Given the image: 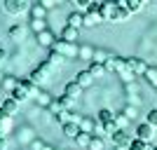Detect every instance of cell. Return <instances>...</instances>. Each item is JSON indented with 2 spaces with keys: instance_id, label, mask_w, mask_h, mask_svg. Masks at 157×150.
<instances>
[{
  "instance_id": "cell-43",
  "label": "cell",
  "mask_w": 157,
  "mask_h": 150,
  "mask_svg": "<svg viewBox=\"0 0 157 150\" xmlns=\"http://www.w3.org/2000/svg\"><path fill=\"white\" fill-rule=\"evenodd\" d=\"M56 2H61V0H56Z\"/></svg>"
},
{
  "instance_id": "cell-16",
  "label": "cell",
  "mask_w": 157,
  "mask_h": 150,
  "mask_svg": "<svg viewBox=\"0 0 157 150\" xmlns=\"http://www.w3.org/2000/svg\"><path fill=\"white\" fill-rule=\"evenodd\" d=\"M110 59H113V54H108L105 49H94V56H92V61H94V63H101V66H105Z\"/></svg>"
},
{
  "instance_id": "cell-37",
  "label": "cell",
  "mask_w": 157,
  "mask_h": 150,
  "mask_svg": "<svg viewBox=\"0 0 157 150\" xmlns=\"http://www.w3.org/2000/svg\"><path fill=\"white\" fill-rule=\"evenodd\" d=\"M5 61H7V52H5V49H0V63H5Z\"/></svg>"
},
{
  "instance_id": "cell-5",
  "label": "cell",
  "mask_w": 157,
  "mask_h": 150,
  "mask_svg": "<svg viewBox=\"0 0 157 150\" xmlns=\"http://www.w3.org/2000/svg\"><path fill=\"white\" fill-rule=\"evenodd\" d=\"M110 138H113V143H115V148H129V145H131V141H134V138H131L124 129H117V131H115V134H113Z\"/></svg>"
},
{
  "instance_id": "cell-7",
  "label": "cell",
  "mask_w": 157,
  "mask_h": 150,
  "mask_svg": "<svg viewBox=\"0 0 157 150\" xmlns=\"http://www.w3.org/2000/svg\"><path fill=\"white\" fill-rule=\"evenodd\" d=\"M75 82H78L80 87H82V89H87V87H92L94 85V75L89 71H80V73H75Z\"/></svg>"
},
{
  "instance_id": "cell-2",
  "label": "cell",
  "mask_w": 157,
  "mask_h": 150,
  "mask_svg": "<svg viewBox=\"0 0 157 150\" xmlns=\"http://www.w3.org/2000/svg\"><path fill=\"white\" fill-rule=\"evenodd\" d=\"M26 10H28V0H5V12L12 17L26 12Z\"/></svg>"
},
{
  "instance_id": "cell-20",
  "label": "cell",
  "mask_w": 157,
  "mask_h": 150,
  "mask_svg": "<svg viewBox=\"0 0 157 150\" xmlns=\"http://www.w3.org/2000/svg\"><path fill=\"white\" fill-rule=\"evenodd\" d=\"M113 120H115V113H110L108 108H103V110L96 113V122L98 124H108V122H113Z\"/></svg>"
},
{
  "instance_id": "cell-28",
  "label": "cell",
  "mask_w": 157,
  "mask_h": 150,
  "mask_svg": "<svg viewBox=\"0 0 157 150\" xmlns=\"http://www.w3.org/2000/svg\"><path fill=\"white\" fill-rule=\"evenodd\" d=\"M31 28L35 33H42V31H47V24H45V19H31Z\"/></svg>"
},
{
  "instance_id": "cell-17",
  "label": "cell",
  "mask_w": 157,
  "mask_h": 150,
  "mask_svg": "<svg viewBox=\"0 0 157 150\" xmlns=\"http://www.w3.org/2000/svg\"><path fill=\"white\" fill-rule=\"evenodd\" d=\"M78 35H80V31L73 26H63V31H61V40H66V42H75Z\"/></svg>"
},
{
  "instance_id": "cell-21",
  "label": "cell",
  "mask_w": 157,
  "mask_h": 150,
  "mask_svg": "<svg viewBox=\"0 0 157 150\" xmlns=\"http://www.w3.org/2000/svg\"><path fill=\"white\" fill-rule=\"evenodd\" d=\"M24 35H26V26L24 24H17V26L10 28V38L12 40H24Z\"/></svg>"
},
{
  "instance_id": "cell-41",
  "label": "cell",
  "mask_w": 157,
  "mask_h": 150,
  "mask_svg": "<svg viewBox=\"0 0 157 150\" xmlns=\"http://www.w3.org/2000/svg\"><path fill=\"white\" fill-rule=\"evenodd\" d=\"M150 2H157V0H150Z\"/></svg>"
},
{
  "instance_id": "cell-33",
  "label": "cell",
  "mask_w": 157,
  "mask_h": 150,
  "mask_svg": "<svg viewBox=\"0 0 157 150\" xmlns=\"http://www.w3.org/2000/svg\"><path fill=\"white\" fill-rule=\"evenodd\" d=\"M127 120H129V117H127L124 113H122V115H115V124H117V129H122V127H124Z\"/></svg>"
},
{
  "instance_id": "cell-10",
  "label": "cell",
  "mask_w": 157,
  "mask_h": 150,
  "mask_svg": "<svg viewBox=\"0 0 157 150\" xmlns=\"http://www.w3.org/2000/svg\"><path fill=\"white\" fill-rule=\"evenodd\" d=\"M113 12H115V2H98V14L103 21H110Z\"/></svg>"
},
{
  "instance_id": "cell-13",
  "label": "cell",
  "mask_w": 157,
  "mask_h": 150,
  "mask_svg": "<svg viewBox=\"0 0 157 150\" xmlns=\"http://www.w3.org/2000/svg\"><path fill=\"white\" fill-rule=\"evenodd\" d=\"M0 110L12 117V115H17V110H19V101H14V98H5L2 106H0Z\"/></svg>"
},
{
  "instance_id": "cell-30",
  "label": "cell",
  "mask_w": 157,
  "mask_h": 150,
  "mask_svg": "<svg viewBox=\"0 0 157 150\" xmlns=\"http://www.w3.org/2000/svg\"><path fill=\"white\" fill-rule=\"evenodd\" d=\"M89 150H103V138H101V136H92Z\"/></svg>"
},
{
  "instance_id": "cell-26",
  "label": "cell",
  "mask_w": 157,
  "mask_h": 150,
  "mask_svg": "<svg viewBox=\"0 0 157 150\" xmlns=\"http://www.w3.org/2000/svg\"><path fill=\"white\" fill-rule=\"evenodd\" d=\"M75 143L82 145V148H89V143H92V134H85V131H80L78 138H75Z\"/></svg>"
},
{
  "instance_id": "cell-1",
  "label": "cell",
  "mask_w": 157,
  "mask_h": 150,
  "mask_svg": "<svg viewBox=\"0 0 157 150\" xmlns=\"http://www.w3.org/2000/svg\"><path fill=\"white\" fill-rule=\"evenodd\" d=\"M52 49H56V52H59L61 56H66V59H73V56L78 54L75 42H66V40H56V45H54Z\"/></svg>"
},
{
  "instance_id": "cell-27",
  "label": "cell",
  "mask_w": 157,
  "mask_h": 150,
  "mask_svg": "<svg viewBox=\"0 0 157 150\" xmlns=\"http://www.w3.org/2000/svg\"><path fill=\"white\" fill-rule=\"evenodd\" d=\"M45 14H47V7H42V5H33L31 7V17L33 19H45Z\"/></svg>"
},
{
  "instance_id": "cell-22",
  "label": "cell",
  "mask_w": 157,
  "mask_h": 150,
  "mask_svg": "<svg viewBox=\"0 0 157 150\" xmlns=\"http://www.w3.org/2000/svg\"><path fill=\"white\" fill-rule=\"evenodd\" d=\"M80 129L85 131V134H92L94 136V131H96V124H94L92 117H82V122H80Z\"/></svg>"
},
{
  "instance_id": "cell-34",
  "label": "cell",
  "mask_w": 157,
  "mask_h": 150,
  "mask_svg": "<svg viewBox=\"0 0 157 150\" xmlns=\"http://www.w3.org/2000/svg\"><path fill=\"white\" fill-rule=\"evenodd\" d=\"M73 2H75L78 7H85V10H89V7L94 5V0H73Z\"/></svg>"
},
{
  "instance_id": "cell-38",
  "label": "cell",
  "mask_w": 157,
  "mask_h": 150,
  "mask_svg": "<svg viewBox=\"0 0 157 150\" xmlns=\"http://www.w3.org/2000/svg\"><path fill=\"white\" fill-rule=\"evenodd\" d=\"M40 5H42V7H47V10H49V7H52L54 2H52V0H42V2H40Z\"/></svg>"
},
{
  "instance_id": "cell-24",
  "label": "cell",
  "mask_w": 157,
  "mask_h": 150,
  "mask_svg": "<svg viewBox=\"0 0 157 150\" xmlns=\"http://www.w3.org/2000/svg\"><path fill=\"white\" fill-rule=\"evenodd\" d=\"M87 71L92 73L94 78H101V75H105V73H108V71H105V66H101V63H94V61L89 63V68H87Z\"/></svg>"
},
{
  "instance_id": "cell-29",
  "label": "cell",
  "mask_w": 157,
  "mask_h": 150,
  "mask_svg": "<svg viewBox=\"0 0 157 150\" xmlns=\"http://www.w3.org/2000/svg\"><path fill=\"white\" fill-rule=\"evenodd\" d=\"M143 78L148 80V82H150L152 87H157V68H148V73H145Z\"/></svg>"
},
{
  "instance_id": "cell-35",
  "label": "cell",
  "mask_w": 157,
  "mask_h": 150,
  "mask_svg": "<svg viewBox=\"0 0 157 150\" xmlns=\"http://www.w3.org/2000/svg\"><path fill=\"white\" fill-rule=\"evenodd\" d=\"M124 115H127V117H136V108H127V110H124Z\"/></svg>"
},
{
  "instance_id": "cell-36",
  "label": "cell",
  "mask_w": 157,
  "mask_h": 150,
  "mask_svg": "<svg viewBox=\"0 0 157 150\" xmlns=\"http://www.w3.org/2000/svg\"><path fill=\"white\" fill-rule=\"evenodd\" d=\"M0 150H7V138L0 136Z\"/></svg>"
},
{
  "instance_id": "cell-39",
  "label": "cell",
  "mask_w": 157,
  "mask_h": 150,
  "mask_svg": "<svg viewBox=\"0 0 157 150\" xmlns=\"http://www.w3.org/2000/svg\"><path fill=\"white\" fill-rule=\"evenodd\" d=\"M40 150H54V148H52V145H42Z\"/></svg>"
},
{
  "instance_id": "cell-23",
  "label": "cell",
  "mask_w": 157,
  "mask_h": 150,
  "mask_svg": "<svg viewBox=\"0 0 157 150\" xmlns=\"http://www.w3.org/2000/svg\"><path fill=\"white\" fill-rule=\"evenodd\" d=\"M10 98H14V101H19V103H24V101L28 98V91L24 89V87H17V89H14L12 94H10Z\"/></svg>"
},
{
  "instance_id": "cell-8",
  "label": "cell",
  "mask_w": 157,
  "mask_h": 150,
  "mask_svg": "<svg viewBox=\"0 0 157 150\" xmlns=\"http://www.w3.org/2000/svg\"><path fill=\"white\" fill-rule=\"evenodd\" d=\"M38 45H40V47H49V49H52V47L56 45L54 33H52V31H42V33H38Z\"/></svg>"
},
{
  "instance_id": "cell-32",
  "label": "cell",
  "mask_w": 157,
  "mask_h": 150,
  "mask_svg": "<svg viewBox=\"0 0 157 150\" xmlns=\"http://www.w3.org/2000/svg\"><path fill=\"white\" fill-rule=\"evenodd\" d=\"M59 103H61V108H63V110H68V108L73 106V98L63 94V96H59Z\"/></svg>"
},
{
  "instance_id": "cell-11",
  "label": "cell",
  "mask_w": 157,
  "mask_h": 150,
  "mask_svg": "<svg viewBox=\"0 0 157 150\" xmlns=\"http://www.w3.org/2000/svg\"><path fill=\"white\" fill-rule=\"evenodd\" d=\"M61 131H63V136H68V138H78V134L82 129H80V124H75V122H66V124H61Z\"/></svg>"
},
{
  "instance_id": "cell-6",
  "label": "cell",
  "mask_w": 157,
  "mask_h": 150,
  "mask_svg": "<svg viewBox=\"0 0 157 150\" xmlns=\"http://www.w3.org/2000/svg\"><path fill=\"white\" fill-rule=\"evenodd\" d=\"M127 61H129V71L134 73V75H145L148 68H150L143 59H127Z\"/></svg>"
},
{
  "instance_id": "cell-31",
  "label": "cell",
  "mask_w": 157,
  "mask_h": 150,
  "mask_svg": "<svg viewBox=\"0 0 157 150\" xmlns=\"http://www.w3.org/2000/svg\"><path fill=\"white\" fill-rule=\"evenodd\" d=\"M145 122L150 124V127H155V129H157V108H152V110L145 115Z\"/></svg>"
},
{
  "instance_id": "cell-14",
  "label": "cell",
  "mask_w": 157,
  "mask_h": 150,
  "mask_svg": "<svg viewBox=\"0 0 157 150\" xmlns=\"http://www.w3.org/2000/svg\"><path fill=\"white\" fill-rule=\"evenodd\" d=\"M129 10H127V7L124 5H117V2H115V12H113V19L110 21H117V24H120V21H127V19H129Z\"/></svg>"
},
{
  "instance_id": "cell-12",
  "label": "cell",
  "mask_w": 157,
  "mask_h": 150,
  "mask_svg": "<svg viewBox=\"0 0 157 150\" xmlns=\"http://www.w3.org/2000/svg\"><path fill=\"white\" fill-rule=\"evenodd\" d=\"M82 91H85V89H82V87H80L78 82H75V80H71V82H68V85L63 87V94H66V96H71L73 101H75V98H78L80 94H82Z\"/></svg>"
},
{
  "instance_id": "cell-15",
  "label": "cell",
  "mask_w": 157,
  "mask_h": 150,
  "mask_svg": "<svg viewBox=\"0 0 157 150\" xmlns=\"http://www.w3.org/2000/svg\"><path fill=\"white\" fill-rule=\"evenodd\" d=\"M66 26H73V28H82L85 26V14L82 12H73V14H68V24H66Z\"/></svg>"
},
{
  "instance_id": "cell-4",
  "label": "cell",
  "mask_w": 157,
  "mask_h": 150,
  "mask_svg": "<svg viewBox=\"0 0 157 150\" xmlns=\"http://www.w3.org/2000/svg\"><path fill=\"white\" fill-rule=\"evenodd\" d=\"M152 136H155V127H150L148 122H141L136 127V138H141V141H145V143H150Z\"/></svg>"
},
{
  "instance_id": "cell-42",
  "label": "cell",
  "mask_w": 157,
  "mask_h": 150,
  "mask_svg": "<svg viewBox=\"0 0 157 150\" xmlns=\"http://www.w3.org/2000/svg\"><path fill=\"white\" fill-rule=\"evenodd\" d=\"M152 150H157V145H155V148H152Z\"/></svg>"
},
{
  "instance_id": "cell-9",
  "label": "cell",
  "mask_w": 157,
  "mask_h": 150,
  "mask_svg": "<svg viewBox=\"0 0 157 150\" xmlns=\"http://www.w3.org/2000/svg\"><path fill=\"white\" fill-rule=\"evenodd\" d=\"M19 87H24V89L28 91V96H38L40 91H42V89H40V87L35 85L31 78H19Z\"/></svg>"
},
{
  "instance_id": "cell-18",
  "label": "cell",
  "mask_w": 157,
  "mask_h": 150,
  "mask_svg": "<svg viewBox=\"0 0 157 150\" xmlns=\"http://www.w3.org/2000/svg\"><path fill=\"white\" fill-rule=\"evenodd\" d=\"M47 61H49V63H52L54 68H61V66H63L68 59H66V56H61V54L56 52V49H49V56H47Z\"/></svg>"
},
{
  "instance_id": "cell-40",
  "label": "cell",
  "mask_w": 157,
  "mask_h": 150,
  "mask_svg": "<svg viewBox=\"0 0 157 150\" xmlns=\"http://www.w3.org/2000/svg\"><path fill=\"white\" fill-rule=\"evenodd\" d=\"M117 150H129V148H117Z\"/></svg>"
},
{
  "instance_id": "cell-25",
  "label": "cell",
  "mask_w": 157,
  "mask_h": 150,
  "mask_svg": "<svg viewBox=\"0 0 157 150\" xmlns=\"http://www.w3.org/2000/svg\"><path fill=\"white\" fill-rule=\"evenodd\" d=\"M35 101H38L40 106H47V108H49V106H52V101H54V98H52V94H49V91H40L38 96H35Z\"/></svg>"
},
{
  "instance_id": "cell-19",
  "label": "cell",
  "mask_w": 157,
  "mask_h": 150,
  "mask_svg": "<svg viewBox=\"0 0 157 150\" xmlns=\"http://www.w3.org/2000/svg\"><path fill=\"white\" fill-rule=\"evenodd\" d=\"M0 87L7 91V94H12L17 87H19V80L17 78H12V75H7V78H2V82H0Z\"/></svg>"
},
{
  "instance_id": "cell-3",
  "label": "cell",
  "mask_w": 157,
  "mask_h": 150,
  "mask_svg": "<svg viewBox=\"0 0 157 150\" xmlns=\"http://www.w3.org/2000/svg\"><path fill=\"white\" fill-rule=\"evenodd\" d=\"M101 21H103V19H101V14H98V2H94V5L85 12V26L94 28V26H98Z\"/></svg>"
}]
</instances>
